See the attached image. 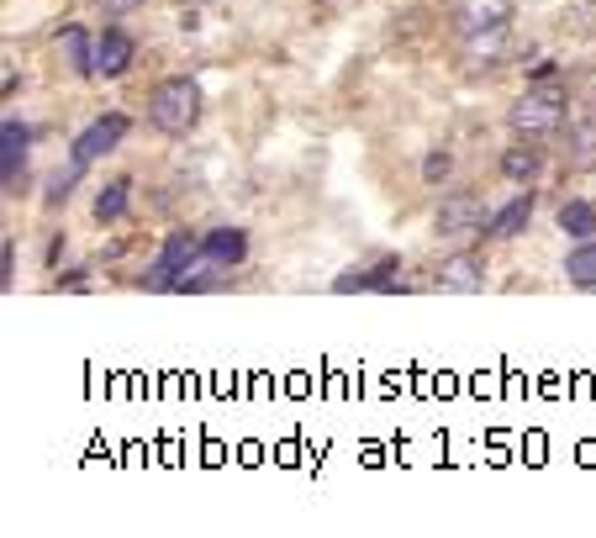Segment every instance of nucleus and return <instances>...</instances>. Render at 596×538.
Here are the masks:
<instances>
[{
	"instance_id": "9",
	"label": "nucleus",
	"mask_w": 596,
	"mask_h": 538,
	"mask_svg": "<svg viewBox=\"0 0 596 538\" xmlns=\"http://www.w3.org/2000/svg\"><path fill=\"white\" fill-rule=\"evenodd\" d=\"M133 59H138V42L127 38L121 27H106V32L96 38V69L106 75V80L127 75V69H133Z\"/></svg>"
},
{
	"instance_id": "16",
	"label": "nucleus",
	"mask_w": 596,
	"mask_h": 538,
	"mask_svg": "<svg viewBox=\"0 0 596 538\" xmlns=\"http://www.w3.org/2000/svg\"><path fill=\"white\" fill-rule=\"evenodd\" d=\"M559 233H570V238H596V206L592 200H565L559 206Z\"/></svg>"
},
{
	"instance_id": "15",
	"label": "nucleus",
	"mask_w": 596,
	"mask_h": 538,
	"mask_svg": "<svg viewBox=\"0 0 596 538\" xmlns=\"http://www.w3.org/2000/svg\"><path fill=\"white\" fill-rule=\"evenodd\" d=\"M565 280L576 285V291H596V238H580L570 248V260H565Z\"/></svg>"
},
{
	"instance_id": "23",
	"label": "nucleus",
	"mask_w": 596,
	"mask_h": 538,
	"mask_svg": "<svg viewBox=\"0 0 596 538\" xmlns=\"http://www.w3.org/2000/svg\"><path fill=\"white\" fill-rule=\"evenodd\" d=\"M138 6H148V0H100L106 17H127V11H138Z\"/></svg>"
},
{
	"instance_id": "6",
	"label": "nucleus",
	"mask_w": 596,
	"mask_h": 538,
	"mask_svg": "<svg viewBox=\"0 0 596 538\" xmlns=\"http://www.w3.org/2000/svg\"><path fill=\"white\" fill-rule=\"evenodd\" d=\"M127 138V117L121 111H111V117H96L90 127H85L80 138L69 143V164H80V169H90L96 159H106L117 143Z\"/></svg>"
},
{
	"instance_id": "20",
	"label": "nucleus",
	"mask_w": 596,
	"mask_h": 538,
	"mask_svg": "<svg viewBox=\"0 0 596 538\" xmlns=\"http://www.w3.org/2000/svg\"><path fill=\"white\" fill-rule=\"evenodd\" d=\"M501 38H507V27H497V32H476V38H465V53H470V63H486V59H497V48Z\"/></svg>"
},
{
	"instance_id": "19",
	"label": "nucleus",
	"mask_w": 596,
	"mask_h": 538,
	"mask_svg": "<svg viewBox=\"0 0 596 538\" xmlns=\"http://www.w3.org/2000/svg\"><path fill=\"white\" fill-rule=\"evenodd\" d=\"M121 212H127V179L106 185V190L96 196V222H117Z\"/></svg>"
},
{
	"instance_id": "5",
	"label": "nucleus",
	"mask_w": 596,
	"mask_h": 538,
	"mask_svg": "<svg viewBox=\"0 0 596 538\" xmlns=\"http://www.w3.org/2000/svg\"><path fill=\"white\" fill-rule=\"evenodd\" d=\"M512 11H517V0H449V21H455L459 38L512 27Z\"/></svg>"
},
{
	"instance_id": "1",
	"label": "nucleus",
	"mask_w": 596,
	"mask_h": 538,
	"mask_svg": "<svg viewBox=\"0 0 596 538\" xmlns=\"http://www.w3.org/2000/svg\"><path fill=\"white\" fill-rule=\"evenodd\" d=\"M565 106H570V96H565V85L555 80H534L522 96L512 100V111H507V121H512L517 138H549V133H559L565 127Z\"/></svg>"
},
{
	"instance_id": "17",
	"label": "nucleus",
	"mask_w": 596,
	"mask_h": 538,
	"mask_svg": "<svg viewBox=\"0 0 596 538\" xmlns=\"http://www.w3.org/2000/svg\"><path fill=\"white\" fill-rule=\"evenodd\" d=\"M565 164H570V169H596V121H580V127H570Z\"/></svg>"
},
{
	"instance_id": "10",
	"label": "nucleus",
	"mask_w": 596,
	"mask_h": 538,
	"mask_svg": "<svg viewBox=\"0 0 596 538\" xmlns=\"http://www.w3.org/2000/svg\"><path fill=\"white\" fill-rule=\"evenodd\" d=\"M201 260L222 264V270L243 264L248 260V233H243V227H212V233H201Z\"/></svg>"
},
{
	"instance_id": "7",
	"label": "nucleus",
	"mask_w": 596,
	"mask_h": 538,
	"mask_svg": "<svg viewBox=\"0 0 596 538\" xmlns=\"http://www.w3.org/2000/svg\"><path fill=\"white\" fill-rule=\"evenodd\" d=\"M433 285L438 291H455V296H476V291H486V260L476 248H459V254H449L438 264Z\"/></svg>"
},
{
	"instance_id": "13",
	"label": "nucleus",
	"mask_w": 596,
	"mask_h": 538,
	"mask_svg": "<svg viewBox=\"0 0 596 538\" xmlns=\"http://www.w3.org/2000/svg\"><path fill=\"white\" fill-rule=\"evenodd\" d=\"M528 222H534V190H517L497 217H491V227H486V233H491V238H517Z\"/></svg>"
},
{
	"instance_id": "4",
	"label": "nucleus",
	"mask_w": 596,
	"mask_h": 538,
	"mask_svg": "<svg viewBox=\"0 0 596 538\" xmlns=\"http://www.w3.org/2000/svg\"><path fill=\"white\" fill-rule=\"evenodd\" d=\"M433 227H438V238H476V233L491 227V212H486V200L476 190H455V196H443Z\"/></svg>"
},
{
	"instance_id": "2",
	"label": "nucleus",
	"mask_w": 596,
	"mask_h": 538,
	"mask_svg": "<svg viewBox=\"0 0 596 538\" xmlns=\"http://www.w3.org/2000/svg\"><path fill=\"white\" fill-rule=\"evenodd\" d=\"M201 106H206L201 85L190 80V75H175V80L154 85V96H148V127L164 133V138H185L201 121Z\"/></svg>"
},
{
	"instance_id": "21",
	"label": "nucleus",
	"mask_w": 596,
	"mask_h": 538,
	"mask_svg": "<svg viewBox=\"0 0 596 538\" xmlns=\"http://www.w3.org/2000/svg\"><path fill=\"white\" fill-rule=\"evenodd\" d=\"M449 169H455V159H449L443 148H433V154L422 159V179H428V185H438V179H449Z\"/></svg>"
},
{
	"instance_id": "22",
	"label": "nucleus",
	"mask_w": 596,
	"mask_h": 538,
	"mask_svg": "<svg viewBox=\"0 0 596 538\" xmlns=\"http://www.w3.org/2000/svg\"><path fill=\"white\" fill-rule=\"evenodd\" d=\"M17 285V243L6 238L0 243V291H11Z\"/></svg>"
},
{
	"instance_id": "14",
	"label": "nucleus",
	"mask_w": 596,
	"mask_h": 538,
	"mask_svg": "<svg viewBox=\"0 0 596 538\" xmlns=\"http://www.w3.org/2000/svg\"><path fill=\"white\" fill-rule=\"evenodd\" d=\"M501 175L517 179V185H534V179L544 175V148H528V138H522L517 148L501 154Z\"/></svg>"
},
{
	"instance_id": "12",
	"label": "nucleus",
	"mask_w": 596,
	"mask_h": 538,
	"mask_svg": "<svg viewBox=\"0 0 596 538\" xmlns=\"http://www.w3.org/2000/svg\"><path fill=\"white\" fill-rule=\"evenodd\" d=\"M397 260H380L375 270H349V275L333 280V291L339 296H354V291H397Z\"/></svg>"
},
{
	"instance_id": "3",
	"label": "nucleus",
	"mask_w": 596,
	"mask_h": 538,
	"mask_svg": "<svg viewBox=\"0 0 596 538\" xmlns=\"http://www.w3.org/2000/svg\"><path fill=\"white\" fill-rule=\"evenodd\" d=\"M201 264V238L196 233H169L159 248V260L148 264V275H143V291H154V296H164V291H179V280L190 275Z\"/></svg>"
},
{
	"instance_id": "18",
	"label": "nucleus",
	"mask_w": 596,
	"mask_h": 538,
	"mask_svg": "<svg viewBox=\"0 0 596 538\" xmlns=\"http://www.w3.org/2000/svg\"><path fill=\"white\" fill-rule=\"evenodd\" d=\"M85 169L80 164H69V169H59V175H48V190H42V206H63V200L75 196V179H80Z\"/></svg>"
},
{
	"instance_id": "8",
	"label": "nucleus",
	"mask_w": 596,
	"mask_h": 538,
	"mask_svg": "<svg viewBox=\"0 0 596 538\" xmlns=\"http://www.w3.org/2000/svg\"><path fill=\"white\" fill-rule=\"evenodd\" d=\"M27 148H32V133H27L21 121L6 117V127H0V185H6V196H21V175H27Z\"/></svg>"
},
{
	"instance_id": "11",
	"label": "nucleus",
	"mask_w": 596,
	"mask_h": 538,
	"mask_svg": "<svg viewBox=\"0 0 596 538\" xmlns=\"http://www.w3.org/2000/svg\"><path fill=\"white\" fill-rule=\"evenodd\" d=\"M59 53H63V63L80 75V80H96L100 69H96V38L85 32V27H63L59 32Z\"/></svg>"
}]
</instances>
